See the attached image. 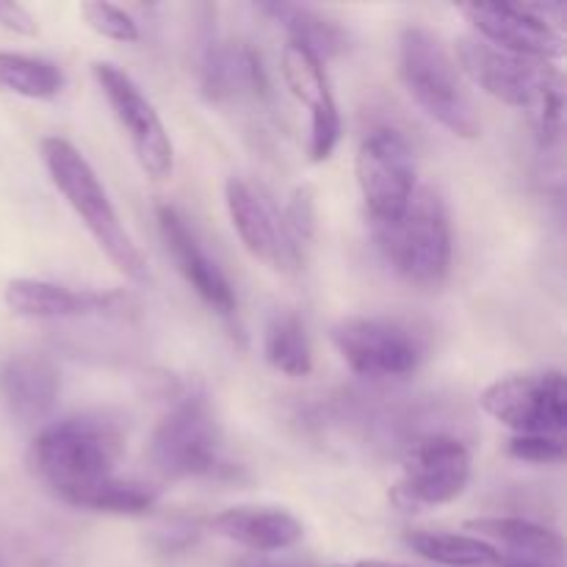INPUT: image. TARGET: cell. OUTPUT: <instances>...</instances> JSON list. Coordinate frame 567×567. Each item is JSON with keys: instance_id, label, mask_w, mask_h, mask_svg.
<instances>
[{"instance_id": "obj_31", "label": "cell", "mask_w": 567, "mask_h": 567, "mask_svg": "<svg viewBox=\"0 0 567 567\" xmlns=\"http://www.w3.org/2000/svg\"><path fill=\"white\" fill-rule=\"evenodd\" d=\"M233 567H313V565L299 563V559H275L271 554H252V557L238 559Z\"/></svg>"}, {"instance_id": "obj_24", "label": "cell", "mask_w": 567, "mask_h": 567, "mask_svg": "<svg viewBox=\"0 0 567 567\" xmlns=\"http://www.w3.org/2000/svg\"><path fill=\"white\" fill-rule=\"evenodd\" d=\"M264 354L271 369L293 377V380L313 371V347H310L308 330L297 313L282 310V313L271 316V321L266 324Z\"/></svg>"}, {"instance_id": "obj_13", "label": "cell", "mask_w": 567, "mask_h": 567, "mask_svg": "<svg viewBox=\"0 0 567 567\" xmlns=\"http://www.w3.org/2000/svg\"><path fill=\"white\" fill-rule=\"evenodd\" d=\"M6 308L25 319H122L131 313L133 299L122 291H78L61 282L17 277L3 291Z\"/></svg>"}, {"instance_id": "obj_30", "label": "cell", "mask_w": 567, "mask_h": 567, "mask_svg": "<svg viewBox=\"0 0 567 567\" xmlns=\"http://www.w3.org/2000/svg\"><path fill=\"white\" fill-rule=\"evenodd\" d=\"M0 25H3L6 31L20 33V37H37L39 33L37 17H33L25 6L6 3V0H0Z\"/></svg>"}, {"instance_id": "obj_29", "label": "cell", "mask_w": 567, "mask_h": 567, "mask_svg": "<svg viewBox=\"0 0 567 567\" xmlns=\"http://www.w3.org/2000/svg\"><path fill=\"white\" fill-rule=\"evenodd\" d=\"M507 452L520 463L557 465L565 460V435H515Z\"/></svg>"}, {"instance_id": "obj_22", "label": "cell", "mask_w": 567, "mask_h": 567, "mask_svg": "<svg viewBox=\"0 0 567 567\" xmlns=\"http://www.w3.org/2000/svg\"><path fill=\"white\" fill-rule=\"evenodd\" d=\"M61 502L75 509L100 515H120V518H142L150 515L158 504V491L136 480H120V476H105L86 487L61 496Z\"/></svg>"}, {"instance_id": "obj_5", "label": "cell", "mask_w": 567, "mask_h": 567, "mask_svg": "<svg viewBox=\"0 0 567 567\" xmlns=\"http://www.w3.org/2000/svg\"><path fill=\"white\" fill-rule=\"evenodd\" d=\"M150 463L166 480L216 476L221 463V430L208 402L197 393L177 399L150 437Z\"/></svg>"}, {"instance_id": "obj_32", "label": "cell", "mask_w": 567, "mask_h": 567, "mask_svg": "<svg viewBox=\"0 0 567 567\" xmlns=\"http://www.w3.org/2000/svg\"><path fill=\"white\" fill-rule=\"evenodd\" d=\"M330 567H419V565H404V563H385V559H360V563H341Z\"/></svg>"}, {"instance_id": "obj_16", "label": "cell", "mask_w": 567, "mask_h": 567, "mask_svg": "<svg viewBox=\"0 0 567 567\" xmlns=\"http://www.w3.org/2000/svg\"><path fill=\"white\" fill-rule=\"evenodd\" d=\"M460 14L471 22L474 37L507 53L540 61H554L565 53L563 33L543 22L529 6L471 3L460 6Z\"/></svg>"}, {"instance_id": "obj_19", "label": "cell", "mask_w": 567, "mask_h": 567, "mask_svg": "<svg viewBox=\"0 0 567 567\" xmlns=\"http://www.w3.org/2000/svg\"><path fill=\"white\" fill-rule=\"evenodd\" d=\"M210 532L252 554H280L305 537L302 520L282 507L238 504L210 518Z\"/></svg>"}, {"instance_id": "obj_27", "label": "cell", "mask_w": 567, "mask_h": 567, "mask_svg": "<svg viewBox=\"0 0 567 567\" xmlns=\"http://www.w3.org/2000/svg\"><path fill=\"white\" fill-rule=\"evenodd\" d=\"M532 109V122H535V136L540 142V147H554L559 142V133H563V78H554L540 94H537Z\"/></svg>"}, {"instance_id": "obj_10", "label": "cell", "mask_w": 567, "mask_h": 567, "mask_svg": "<svg viewBox=\"0 0 567 567\" xmlns=\"http://www.w3.org/2000/svg\"><path fill=\"white\" fill-rule=\"evenodd\" d=\"M480 408L515 435H565L567 396L563 371L513 374L482 391Z\"/></svg>"}, {"instance_id": "obj_1", "label": "cell", "mask_w": 567, "mask_h": 567, "mask_svg": "<svg viewBox=\"0 0 567 567\" xmlns=\"http://www.w3.org/2000/svg\"><path fill=\"white\" fill-rule=\"evenodd\" d=\"M125 432L103 413H81L42 426L28 446V471L55 498L114 476Z\"/></svg>"}, {"instance_id": "obj_8", "label": "cell", "mask_w": 567, "mask_h": 567, "mask_svg": "<svg viewBox=\"0 0 567 567\" xmlns=\"http://www.w3.org/2000/svg\"><path fill=\"white\" fill-rule=\"evenodd\" d=\"M360 194L371 225H385L402 216L419 188V166L408 138L393 127H377L360 142L354 158Z\"/></svg>"}, {"instance_id": "obj_6", "label": "cell", "mask_w": 567, "mask_h": 567, "mask_svg": "<svg viewBox=\"0 0 567 567\" xmlns=\"http://www.w3.org/2000/svg\"><path fill=\"white\" fill-rule=\"evenodd\" d=\"M343 363L365 380H404L426 358V338L393 316H349L332 327Z\"/></svg>"}, {"instance_id": "obj_18", "label": "cell", "mask_w": 567, "mask_h": 567, "mask_svg": "<svg viewBox=\"0 0 567 567\" xmlns=\"http://www.w3.org/2000/svg\"><path fill=\"white\" fill-rule=\"evenodd\" d=\"M199 86L210 103L227 100H266L269 97V78L264 64L241 42H219L208 39L199 59Z\"/></svg>"}, {"instance_id": "obj_7", "label": "cell", "mask_w": 567, "mask_h": 567, "mask_svg": "<svg viewBox=\"0 0 567 567\" xmlns=\"http://www.w3.org/2000/svg\"><path fill=\"white\" fill-rule=\"evenodd\" d=\"M471 482V452L452 435H424L402 457V480L391 504L402 513H424L457 502Z\"/></svg>"}, {"instance_id": "obj_12", "label": "cell", "mask_w": 567, "mask_h": 567, "mask_svg": "<svg viewBox=\"0 0 567 567\" xmlns=\"http://www.w3.org/2000/svg\"><path fill=\"white\" fill-rule=\"evenodd\" d=\"M225 203L238 238L255 260L275 271H297L302 266V252L288 238L286 221L269 194L244 177H230L225 183Z\"/></svg>"}, {"instance_id": "obj_20", "label": "cell", "mask_w": 567, "mask_h": 567, "mask_svg": "<svg viewBox=\"0 0 567 567\" xmlns=\"http://www.w3.org/2000/svg\"><path fill=\"white\" fill-rule=\"evenodd\" d=\"M465 532H474V537L491 543L502 551V557H524L537 563L557 565L565 563V540L548 526L535 524L526 518H474L465 520Z\"/></svg>"}, {"instance_id": "obj_17", "label": "cell", "mask_w": 567, "mask_h": 567, "mask_svg": "<svg viewBox=\"0 0 567 567\" xmlns=\"http://www.w3.org/2000/svg\"><path fill=\"white\" fill-rule=\"evenodd\" d=\"M61 377L53 360L39 352H17L0 365V399L20 424H42L59 402Z\"/></svg>"}, {"instance_id": "obj_25", "label": "cell", "mask_w": 567, "mask_h": 567, "mask_svg": "<svg viewBox=\"0 0 567 567\" xmlns=\"http://www.w3.org/2000/svg\"><path fill=\"white\" fill-rule=\"evenodd\" d=\"M64 89V72L53 61L0 50V92L25 100H50Z\"/></svg>"}, {"instance_id": "obj_14", "label": "cell", "mask_w": 567, "mask_h": 567, "mask_svg": "<svg viewBox=\"0 0 567 567\" xmlns=\"http://www.w3.org/2000/svg\"><path fill=\"white\" fill-rule=\"evenodd\" d=\"M280 64L286 86L310 114V161L324 164L341 142V114L324 64L297 42H286Z\"/></svg>"}, {"instance_id": "obj_3", "label": "cell", "mask_w": 567, "mask_h": 567, "mask_svg": "<svg viewBox=\"0 0 567 567\" xmlns=\"http://www.w3.org/2000/svg\"><path fill=\"white\" fill-rule=\"evenodd\" d=\"M399 75L421 111L452 136L480 138L482 120L463 83L457 61L424 25H408L399 37Z\"/></svg>"}, {"instance_id": "obj_9", "label": "cell", "mask_w": 567, "mask_h": 567, "mask_svg": "<svg viewBox=\"0 0 567 567\" xmlns=\"http://www.w3.org/2000/svg\"><path fill=\"white\" fill-rule=\"evenodd\" d=\"M92 75L109 100L116 122L127 133L133 155L150 181H166L175 172V147L155 105L144 97L138 83L111 61H94Z\"/></svg>"}, {"instance_id": "obj_28", "label": "cell", "mask_w": 567, "mask_h": 567, "mask_svg": "<svg viewBox=\"0 0 567 567\" xmlns=\"http://www.w3.org/2000/svg\"><path fill=\"white\" fill-rule=\"evenodd\" d=\"M282 221H286L288 238H291V244L299 252L305 247H310V241L316 236V203L310 188H297L291 194L286 210H282Z\"/></svg>"}, {"instance_id": "obj_23", "label": "cell", "mask_w": 567, "mask_h": 567, "mask_svg": "<svg viewBox=\"0 0 567 567\" xmlns=\"http://www.w3.org/2000/svg\"><path fill=\"white\" fill-rule=\"evenodd\" d=\"M404 546L443 567H496L502 551L474 535L457 532H404Z\"/></svg>"}, {"instance_id": "obj_4", "label": "cell", "mask_w": 567, "mask_h": 567, "mask_svg": "<svg viewBox=\"0 0 567 567\" xmlns=\"http://www.w3.org/2000/svg\"><path fill=\"white\" fill-rule=\"evenodd\" d=\"M382 258L399 277L421 288H435L452 269V216L435 188L419 186L402 216L371 225Z\"/></svg>"}, {"instance_id": "obj_33", "label": "cell", "mask_w": 567, "mask_h": 567, "mask_svg": "<svg viewBox=\"0 0 567 567\" xmlns=\"http://www.w3.org/2000/svg\"><path fill=\"white\" fill-rule=\"evenodd\" d=\"M496 567H557V565H546V563H537V559H524V557H502Z\"/></svg>"}, {"instance_id": "obj_2", "label": "cell", "mask_w": 567, "mask_h": 567, "mask_svg": "<svg viewBox=\"0 0 567 567\" xmlns=\"http://www.w3.org/2000/svg\"><path fill=\"white\" fill-rule=\"evenodd\" d=\"M39 153H42L44 169H48L53 186L59 188L66 205L75 210V216L83 221L89 236L94 238L100 252L111 260V266L127 280L147 282V260H144L142 249L136 247L131 233L125 230L97 172L83 158L81 150L66 138L48 136L39 144Z\"/></svg>"}, {"instance_id": "obj_34", "label": "cell", "mask_w": 567, "mask_h": 567, "mask_svg": "<svg viewBox=\"0 0 567 567\" xmlns=\"http://www.w3.org/2000/svg\"><path fill=\"white\" fill-rule=\"evenodd\" d=\"M0 567H3V563H0Z\"/></svg>"}, {"instance_id": "obj_26", "label": "cell", "mask_w": 567, "mask_h": 567, "mask_svg": "<svg viewBox=\"0 0 567 567\" xmlns=\"http://www.w3.org/2000/svg\"><path fill=\"white\" fill-rule=\"evenodd\" d=\"M81 17L97 37L111 39V42L131 44L142 39L138 22L122 6L105 3V0H89V3H81Z\"/></svg>"}, {"instance_id": "obj_11", "label": "cell", "mask_w": 567, "mask_h": 567, "mask_svg": "<svg viewBox=\"0 0 567 567\" xmlns=\"http://www.w3.org/2000/svg\"><path fill=\"white\" fill-rule=\"evenodd\" d=\"M457 66L471 78L482 92L513 109H529L537 94L559 78L551 61L526 59L507 53L480 37H463L457 42Z\"/></svg>"}, {"instance_id": "obj_15", "label": "cell", "mask_w": 567, "mask_h": 567, "mask_svg": "<svg viewBox=\"0 0 567 567\" xmlns=\"http://www.w3.org/2000/svg\"><path fill=\"white\" fill-rule=\"evenodd\" d=\"M158 233L164 241L166 252L175 260L177 271L183 280L192 286V291L208 305L214 313L233 319L238 310V297L233 291L230 280L225 271L219 269L208 249L199 241L197 230L188 225L186 216L175 208V205H158Z\"/></svg>"}, {"instance_id": "obj_21", "label": "cell", "mask_w": 567, "mask_h": 567, "mask_svg": "<svg viewBox=\"0 0 567 567\" xmlns=\"http://www.w3.org/2000/svg\"><path fill=\"white\" fill-rule=\"evenodd\" d=\"M258 11L288 33V42L302 44L321 64L347 53L349 33L332 17L321 14V11L310 9V6L260 3Z\"/></svg>"}]
</instances>
